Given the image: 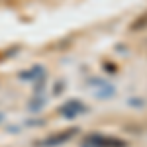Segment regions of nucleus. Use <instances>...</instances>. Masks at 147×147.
I'll return each mask as SVG.
<instances>
[{"label": "nucleus", "instance_id": "7ed1b4c3", "mask_svg": "<svg viewBox=\"0 0 147 147\" xmlns=\"http://www.w3.org/2000/svg\"><path fill=\"white\" fill-rule=\"evenodd\" d=\"M145 26H147V14H143V16H139L136 22L129 26V30H131V32H139V30L145 28Z\"/></svg>", "mask_w": 147, "mask_h": 147}, {"label": "nucleus", "instance_id": "f257e3e1", "mask_svg": "<svg viewBox=\"0 0 147 147\" xmlns=\"http://www.w3.org/2000/svg\"><path fill=\"white\" fill-rule=\"evenodd\" d=\"M88 141H94L98 147H125V141L114 139V137H102V136H90Z\"/></svg>", "mask_w": 147, "mask_h": 147}, {"label": "nucleus", "instance_id": "f03ea898", "mask_svg": "<svg viewBox=\"0 0 147 147\" xmlns=\"http://www.w3.org/2000/svg\"><path fill=\"white\" fill-rule=\"evenodd\" d=\"M77 131H79V129H67V131H63V134H57V136L49 137V139H45V141H41V145H59V143L71 139Z\"/></svg>", "mask_w": 147, "mask_h": 147}]
</instances>
